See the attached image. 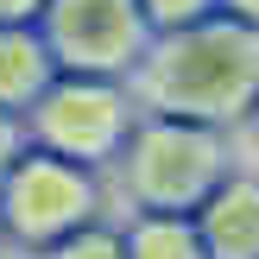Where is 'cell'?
<instances>
[{
  "label": "cell",
  "mask_w": 259,
  "mask_h": 259,
  "mask_svg": "<svg viewBox=\"0 0 259 259\" xmlns=\"http://www.w3.org/2000/svg\"><path fill=\"white\" fill-rule=\"evenodd\" d=\"M240 7H247V13H259V0H240Z\"/></svg>",
  "instance_id": "obj_6"
},
{
  "label": "cell",
  "mask_w": 259,
  "mask_h": 259,
  "mask_svg": "<svg viewBox=\"0 0 259 259\" xmlns=\"http://www.w3.org/2000/svg\"><path fill=\"white\" fill-rule=\"evenodd\" d=\"M152 7H158V19H190L202 0H152Z\"/></svg>",
  "instance_id": "obj_5"
},
{
  "label": "cell",
  "mask_w": 259,
  "mask_h": 259,
  "mask_svg": "<svg viewBox=\"0 0 259 259\" xmlns=\"http://www.w3.org/2000/svg\"><path fill=\"white\" fill-rule=\"evenodd\" d=\"M209 240L222 259H259V190H228L215 202Z\"/></svg>",
  "instance_id": "obj_3"
},
{
  "label": "cell",
  "mask_w": 259,
  "mask_h": 259,
  "mask_svg": "<svg viewBox=\"0 0 259 259\" xmlns=\"http://www.w3.org/2000/svg\"><path fill=\"white\" fill-rule=\"evenodd\" d=\"M215 171V146L196 133H152L139 146V190L158 202H184L209 184Z\"/></svg>",
  "instance_id": "obj_2"
},
{
  "label": "cell",
  "mask_w": 259,
  "mask_h": 259,
  "mask_svg": "<svg viewBox=\"0 0 259 259\" xmlns=\"http://www.w3.org/2000/svg\"><path fill=\"white\" fill-rule=\"evenodd\" d=\"M139 259H196V247H190V234H177V228H152V234L139 240Z\"/></svg>",
  "instance_id": "obj_4"
},
{
  "label": "cell",
  "mask_w": 259,
  "mask_h": 259,
  "mask_svg": "<svg viewBox=\"0 0 259 259\" xmlns=\"http://www.w3.org/2000/svg\"><path fill=\"white\" fill-rule=\"evenodd\" d=\"M259 82V38H240V32H202V38H184L177 51H164L158 89L171 108H196V114H222V108H240Z\"/></svg>",
  "instance_id": "obj_1"
}]
</instances>
